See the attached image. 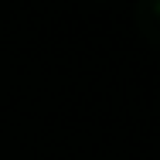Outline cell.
Returning a JSON list of instances; mask_svg holds the SVG:
<instances>
[{
  "label": "cell",
  "mask_w": 160,
  "mask_h": 160,
  "mask_svg": "<svg viewBox=\"0 0 160 160\" xmlns=\"http://www.w3.org/2000/svg\"><path fill=\"white\" fill-rule=\"evenodd\" d=\"M133 21H136V31L160 51V0H140V3H133Z\"/></svg>",
  "instance_id": "cell-1"
}]
</instances>
